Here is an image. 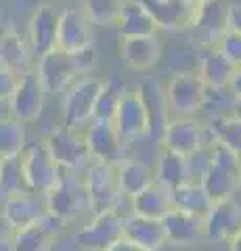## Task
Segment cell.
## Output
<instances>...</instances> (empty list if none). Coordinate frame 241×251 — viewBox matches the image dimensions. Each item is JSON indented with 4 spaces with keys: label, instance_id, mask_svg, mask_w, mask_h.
<instances>
[{
    "label": "cell",
    "instance_id": "obj_1",
    "mask_svg": "<svg viewBox=\"0 0 241 251\" xmlns=\"http://www.w3.org/2000/svg\"><path fill=\"white\" fill-rule=\"evenodd\" d=\"M241 174V157L220 143H212V155L206 172L201 174L199 182L206 188L208 197L216 201L231 199L233 193L239 188Z\"/></svg>",
    "mask_w": 241,
    "mask_h": 251
},
{
    "label": "cell",
    "instance_id": "obj_2",
    "mask_svg": "<svg viewBox=\"0 0 241 251\" xmlns=\"http://www.w3.org/2000/svg\"><path fill=\"white\" fill-rule=\"evenodd\" d=\"M44 205L46 211L63 218L67 224L74 222L84 209H90L86 180H80L72 170L61 168L57 182L44 193Z\"/></svg>",
    "mask_w": 241,
    "mask_h": 251
},
{
    "label": "cell",
    "instance_id": "obj_3",
    "mask_svg": "<svg viewBox=\"0 0 241 251\" xmlns=\"http://www.w3.org/2000/svg\"><path fill=\"white\" fill-rule=\"evenodd\" d=\"M86 191H88V207L92 216L111 211L122 197L120 182H118V166L111 163L90 161L86 168Z\"/></svg>",
    "mask_w": 241,
    "mask_h": 251
},
{
    "label": "cell",
    "instance_id": "obj_4",
    "mask_svg": "<svg viewBox=\"0 0 241 251\" xmlns=\"http://www.w3.org/2000/svg\"><path fill=\"white\" fill-rule=\"evenodd\" d=\"M170 111L176 117H193L206 105L208 86L201 80L199 74L193 72H178L170 77L166 86Z\"/></svg>",
    "mask_w": 241,
    "mask_h": 251
},
{
    "label": "cell",
    "instance_id": "obj_5",
    "mask_svg": "<svg viewBox=\"0 0 241 251\" xmlns=\"http://www.w3.org/2000/svg\"><path fill=\"white\" fill-rule=\"evenodd\" d=\"M103 88V80L95 75H84L69 86L63 99V126L78 130L86 122H92L99 92Z\"/></svg>",
    "mask_w": 241,
    "mask_h": 251
},
{
    "label": "cell",
    "instance_id": "obj_6",
    "mask_svg": "<svg viewBox=\"0 0 241 251\" xmlns=\"http://www.w3.org/2000/svg\"><path fill=\"white\" fill-rule=\"evenodd\" d=\"M44 140L49 145L53 157L63 170H86L92 161L86 136H80L78 130L67 128V126H57L44 134Z\"/></svg>",
    "mask_w": 241,
    "mask_h": 251
},
{
    "label": "cell",
    "instance_id": "obj_7",
    "mask_svg": "<svg viewBox=\"0 0 241 251\" xmlns=\"http://www.w3.org/2000/svg\"><path fill=\"white\" fill-rule=\"evenodd\" d=\"M21 161H23V172H26L29 191L46 193L57 182V178L61 174V166L55 161V157H53L44 138L27 143L26 151L21 153Z\"/></svg>",
    "mask_w": 241,
    "mask_h": 251
},
{
    "label": "cell",
    "instance_id": "obj_8",
    "mask_svg": "<svg viewBox=\"0 0 241 251\" xmlns=\"http://www.w3.org/2000/svg\"><path fill=\"white\" fill-rule=\"evenodd\" d=\"M136 92L141 94L147 117H149V134H147V138L155 145H161L164 134H166V128H168L170 120H172V117H170L172 111H170L166 88L161 86V82L158 80V77L147 75L138 82Z\"/></svg>",
    "mask_w": 241,
    "mask_h": 251
},
{
    "label": "cell",
    "instance_id": "obj_9",
    "mask_svg": "<svg viewBox=\"0 0 241 251\" xmlns=\"http://www.w3.org/2000/svg\"><path fill=\"white\" fill-rule=\"evenodd\" d=\"M124 222L126 220L115 209L97 214L86 226L76 232V243L86 251H107L124 237Z\"/></svg>",
    "mask_w": 241,
    "mask_h": 251
},
{
    "label": "cell",
    "instance_id": "obj_10",
    "mask_svg": "<svg viewBox=\"0 0 241 251\" xmlns=\"http://www.w3.org/2000/svg\"><path fill=\"white\" fill-rule=\"evenodd\" d=\"M36 74L40 77L46 94L67 92L69 86H72L78 80V75H80L72 52H65L61 49H55L53 52L38 59Z\"/></svg>",
    "mask_w": 241,
    "mask_h": 251
},
{
    "label": "cell",
    "instance_id": "obj_11",
    "mask_svg": "<svg viewBox=\"0 0 241 251\" xmlns=\"http://www.w3.org/2000/svg\"><path fill=\"white\" fill-rule=\"evenodd\" d=\"M229 0H206L201 6H197L195 19H193V29L197 31L199 42L210 49L218 46L222 36L231 29L229 25V13H231Z\"/></svg>",
    "mask_w": 241,
    "mask_h": 251
},
{
    "label": "cell",
    "instance_id": "obj_12",
    "mask_svg": "<svg viewBox=\"0 0 241 251\" xmlns=\"http://www.w3.org/2000/svg\"><path fill=\"white\" fill-rule=\"evenodd\" d=\"M44 97H46V90H44L38 74L27 72L26 75H21L17 90H15L13 97L9 99L13 117H17L23 124L36 122L38 117L42 115Z\"/></svg>",
    "mask_w": 241,
    "mask_h": 251
},
{
    "label": "cell",
    "instance_id": "obj_13",
    "mask_svg": "<svg viewBox=\"0 0 241 251\" xmlns=\"http://www.w3.org/2000/svg\"><path fill=\"white\" fill-rule=\"evenodd\" d=\"M113 126L124 140H136V138H145L149 134V117H147L143 99L136 92V88L130 92L128 90L124 92Z\"/></svg>",
    "mask_w": 241,
    "mask_h": 251
},
{
    "label": "cell",
    "instance_id": "obj_14",
    "mask_svg": "<svg viewBox=\"0 0 241 251\" xmlns=\"http://www.w3.org/2000/svg\"><path fill=\"white\" fill-rule=\"evenodd\" d=\"M61 13L51 4H40L29 17V42L38 59L57 49Z\"/></svg>",
    "mask_w": 241,
    "mask_h": 251
},
{
    "label": "cell",
    "instance_id": "obj_15",
    "mask_svg": "<svg viewBox=\"0 0 241 251\" xmlns=\"http://www.w3.org/2000/svg\"><path fill=\"white\" fill-rule=\"evenodd\" d=\"M84 136H86L92 161L111 163V166L122 163V147L126 140L115 130L113 122H90V128Z\"/></svg>",
    "mask_w": 241,
    "mask_h": 251
},
{
    "label": "cell",
    "instance_id": "obj_16",
    "mask_svg": "<svg viewBox=\"0 0 241 251\" xmlns=\"http://www.w3.org/2000/svg\"><path fill=\"white\" fill-rule=\"evenodd\" d=\"M206 132L201 128V124L193 117H174L170 120L161 147L172 149V151L181 153L185 157H193L204 149Z\"/></svg>",
    "mask_w": 241,
    "mask_h": 251
},
{
    "label": "cell",
    "instance_id": "obj_17",
    "mask_svg": "<svg viewBox=\"0 0 241 251\" xmlns=\"http://www.w3.org/2000/svg\"><path fill=\"white\" fill-rule=\"evenodd\" d=\"M241 232V205L235 199L212 203L206 216V239L210 241H233Z\"/></svg>",
    "mask_w": 241,
    "mask_h": 251
},
{
    "label": "cell",
    "instance_id": "obj_18",
    "mask_svg": "<svg viewBox=\"0 0 241 251\" xmlns=\"http://www.w3.org/2000/svg\"><path fill=\"white\" fill-rule=\"evenodd\" d=\"M88 46H95L92 44V21L88 19V15L76 9L61 11L57 49L65 52H78Z\"/></svg>",
    "mask_w": 241,
    "mask_h": 251
},
{
    "label": "cell",
    "instance_id": "obj_19",
    "mask_svg": "<svg viewBox=\"0 0 241 251\" xmlns=\"http://www.w3.org/2000/svg\"><path fill=\"white\" fill-rule=\"evenodd\" d=\"M138 2L151 13V17L158 21L161 29L168 31H181L185 27H191L197 11L187 0H138Z\"/></svg>",
    "mask_w": 241,
    "mask_h": 251
},
{
    "label": "cell",
    "instance_id": "obj_20",
    "mask_svg": "<svg viewBox=\"0 0 241 251\" xmlns=\"http://www.w3.org/2000/svg\"><path fill=\"white\" fill-rule=\"evenodd\" d=\"M164 228H166V237L170 245L185 247L206 237V218L187 214V211L174 207L164 218Z\"/></svg>",
    "mask_w": 241,
    "mask_h": 251
},
{
    "label": "cell",
    "instance_id": "obj_21",
    "mask_svg": "<svg viewBox=\"0 0 241 251\" xmlns=\"http://www.w3.org/2000/svg\"><path fill=\"white\" fill-rule=\"evenodd\" d=\"M122 59L132 72H149L161 59V44L155 36L122 38Z\"/></svg>",
    "mask_w": 241,
    "mask_h": 251
},
{
    "label": "cell",
    "instance_id": "obj_22",
    "mask_svg": "<svg viewBox=\"0 0 241 251\" xmlns=\"http://www.w3.org/2000/svg\"><path fill=\"white\" fill-rule=\"evenodd\" d=\"M124 237L130 239L132 243L141 245L147 251H160L168 245L164 220H155L147 216L132 214L124 222Z\"/></svg>",
    "mask_w": 241,
    "mask_h": 251
},
{
    "label": "cell",
    "instance_id": "obj_23",
    "mask_svg": "<svg viewBox=\"0 0 241 251\" xmlns=\"http://www.w3.org/2000/svg\"><path fill=\"white\" fill-rule=\"evenodd\" d=\"M29 193L32 191L2 199V222L11 232L27 228L44 216L46 209H42V205Z\"/></svg>",
    "mask_w": 241,
    "mask_h": 251
},
{
    "label": "cell",
    "instance_id": "obj_24",
    "mask_svg": "<svg viewBox=\"0 0 241 251\" xmlns=\"http://www.w3.org/2000/svg\"><path fill=\"white\" fill-rule=\"evenodd\" d=\"M199 75L201 80L206 82L208 88L212 90H224L227 86H231L233 77H235L237 72V65L224 57L222 50L218 46H210V49H204L199 57Z\"/></svg>",
    "mask_w": 241,
    "mask_h": 251
},
{
    "label": "cell",
    "instance_id": "obj_25",
    "mask_svg": "<svg viewBox=\"0 0 241 251\" xmlns=\"http://www.w3.org/2000/svg\"><path fill=\"white\" fill-rule=\"evenodd\" d=\"M193 170H191V159L181 153L172 151V149L161 147L158 155V166H155V180L164 184L170 191L191 182Z\"/></svg>",
    "mask_w": 241,
    "mask_h": 251
},
{
    "label": "cell",
    "instance_id": "obj_26",
    "mask_svg": "<svg viewBox=\"0 0 241 251\" xmlns=\"http://www.w3.org/2000/svg\"><path fill=\"white\" fill-rule=\"evenodd\" d=\"M118 34L122 38L130 36H155L160 29L158 21L151 17V13L138 2V0H124V9L115 21Z\"/></svg>",
    "mask_w": 241,
    "mask_h": 251
},
{
    "label": "cell",
    "instance_id": "obj_27",
    "mask_svg": "<svg viewBox=\"0 0 241 251\" xmlns=\"http://www.w3.org/2000/svg\"><path fill=\"white\" fill-rule=\"evenodd\" d=\"M118 182L122 195L134 199L145 188H149L155 182V174L151 166L141 159H124L118 166Z\"/></svg>",
    "mask_w": 241,
    "mask_h": 251
},
{
    "label": "cell",
    "instance_id": "obj_28",
    "mask_svg": "<svg viewBox=\"0 0 241 251\" xmlns=\"http://www.w3.org/2000/svg\"><path fill=\"white\" fill-rule=\"evenodd\" d=\"M132 203H134V214L155 218V220H164L174 209L172 191L166 188L164 184H160L158 180L149 188H145L141 195H136Z\"/></svg>",
    "mask_w": 241,
    "mask_h": 251
},
{
    "label": "cell",
    "instance_id": "obj_29",
    "mask_svg": "<svg viewBox=\"0 0 241 251\" xmlns=\"http://www.w3.org/2000/svg\"><path fill=\"white\" fill-rule=\"evenodd\" d=\"M0 67H6L19 75L29 72V50L19 31L6 29L0 38Z\"/></svg>",
    "mask_w": 241,
    "mask_h": 251
},
{
    "label": "cell",
    "instance_id": "obj_30",
    "mask_svg": "<svg viewBox=\"0 0 241 251\" xmlns=\"http://www.w3.org/2000/svg\"><path fill=\"white\" fill-rule=\"evenodd\" d=\"M172 203L176 209H183L187 214H195V216H208V211L212 209V199L208 197L206 188L201 186V182H187L183 186H178L172 191Z\"/></svg>",
    "mask_w": 241,
    "mask_h": 251
},
{
    "label": "cell",
    "instance_id": "obj_31",
    "mask_svg": "<svg viewBox=\"0 0 241 251\" xmlns=\"http://www.w3.org/2000/svg\"><path fill=\"white\" fill-rule=\"evenodd\" d=\"M124 92H126V86H124V82L118 75L107 77L103 82V88L99 92L95 113H92V122H113Z\"/></svg>",
    "mask_w": 241,
    "mask_h": 251
},
{
    "label": "cell",
    "instance_id": "obj_32",
    "mask_svg": "<svg viewBox=\"0 0 241 251\" xmlns=\"http://www.w3.org/2000/svg\"><path fill=\"white\" fill-rule=\"evenodd\" d=\"M208 134L214 143L229 147L241 157V120L235 115H216L208 124Z\"/></svg>",
    "mask_w": 241,
    "mask_h": 251
},
{
    "label": "cell",
    "instance_id": "obj_33",
    "mask_svg": "<svg viewBox=\"0 0 241 251\" xmlns=\"http://www.w3.org/2000/svg\"><path fill=\"white\" fill-rule=\"evenodd\" d=\"M57 237L44 228L38 220L36 224L27 226V228L15 230L11 237V251H51L53 241Z\"/></svg>",
    "mask_w": 241,
    "mask_h": 251
},
{
    "label": "cell",
    "instance_id": "obj_34",
    "mask_svg": "<svg viewBox=\"0 0 241 251\" xmlns=\"http://www.w3.org/2000/svg\"><path fill=\"white\" fill-rule=\"evenodd\" d=\"M26 126L17 117H6L0 124V155L6 157H21L26 151Z\"/></svg>",
    "mask_w": 241,
    "mask_h": 251
},
{
    "label": "cell",
    "instance_id": "obj_35",
    "mask_svg": "<svg viewBox=\"0 0 241 251\" xmlns=\"http://www.w3.org/2000/svg\"><path fill=\"white\" fill-rule=\"evenodd\" d=\"M0 188H2V199L29 191L21 157L2 159V163H0Z\"/></svg>",
    "mask_w": 241,
    "mask_h": 251
},
{
    "label": "cell",
    "instance_id": "obj_36",
    "mask_svg": "<svg viewBox=\"0 0 241 251\" xmlns=\"http://www.w3.org/2000/svg\"><path fill=\"white\" fill-rule=\"evenodd\" d=\"M84 13L88 15L92 25H115L124 9V0H82Z\"/></svg>",
    "mask_w": 241,
    "mask_h": 251
},
{
    "label": "cell",
    "instance_id": "obj_37",
    "mask_svg": "<svg viewBox=\"0 0 241 251\" xmlns=\"http://www.w3.org/2000/svg\"><path fill=\"white\" fill-rule=\"evenodd\" d=\"M218 49L222 50V54L233 63V65H237V67L241 65V34L239 31L229 29L227 34L222 36Z\"/></svg>",
    "mask_w": 241,
    "mask_h": 251
},
{
    "label": "cell",
    "instance_id": "obj_38",
    "mask_svg": "<svg viewBox=\"0 0 241 251\" xmlns=\"http://www.w3.org/2000/svg\"><path fill=\"white\" fill-rule=\"evenodd\" d=\"M19 82H21L19 74H15L6 67H0V97H2V100H9L13 97V92L17 90Z\"/></svg>",
    "mask_w": 241,
    "mask_h": 251
},
{
    "label": "cell",
    "instance_id": "obj_39",
    "mask_svg": "<svg viewBox=\"0 0 241 251\" xmlns=\"http://www.w3.org/2000/svg\"><path fill=\"white\" fill-rule=\"evenodd\" d=\"M72 57L76 61V67H78V72H80V75L92 72L95 65H97V50H95V46H88V49H84V50L72 52Z\"/></svg>",
    "mask_w": 241,
    "mask_h": 251
},
{
    "label": "cell",
    "instance_id": "obj_40",
    "mask_svg": "<svg viewBox=\"0 0 241 251\" xmlns=\"http://www.w3.org/2000/svg\"><path fill=\"white\" fill-rule=\"evenodd\" d=\"M107 251H147V249H143L141 245H136V243H132L126 237H122L118 243H113V245L107 249Z\"/></svg>",
    "mask_w": 241,
    "mask_h": 251
},
{
    "label": "cell",
    "instance_id": "obj_41",
    "mask_svg": "<svg viewBox=\"0 0 241 251\" xmlns=\"http://www.w3.org/2000/svg\"><path fill=\"white\" fill-rule=\"evenodd\" d=\"M229 25L231 29H235L241 34V4H233L229 13Z\"/></svg>",
    "mask_w": 241,
    "mask_h": 251
},
{
    "label": "cell",
    "instance_id": "obj_42",
    "mask_svg": "<svg viewBox=\"0 0 241 251\" xmlns=\"http://www.w3.org/2000/svg\"><path fill=\"white\" fill-rule=\"evenodd\" d=\"M231 90H233L235 97H241V65L237 67L235 77H233V82H231Z\"/></svg>",
    "mask_w": 241,
    "mask_h": 251
},
{
    "label": "cell",
    "instance_id": "obj_43",
    "mask_svg": "<svg viewBox=\"0 0 241 251\" xmlns=\"http://www.w3.org/2000/svg\"><path fill=\"white\" fill-rule=\"evenodd\" d=\"M233 115L241 120V97H235V103H233Z\"/></svg>",
    "mask_w": 241,
    "mask_h": 251
},
{
    "label": "cell",
    "instance_id": "obj_44",
    "mask_svg": "<svg viewBox=\"0 0 241 251\" xmlns=\"http://www.w3.org/2000/svg\"><path fill=\"white\" fill-rule=\"evenodd\" d=\"M231 251H241V232L231 241Z\"/></svg>",
    "mask_w": 241,
    "mask_h": 251
},
{
    "label": "cell",
    "instance_id": "obj_45",
    "mask_svg": "<svg viewBox=\"0 0 241 251\" xmlns=\"http://www.w3.org/2000/svg\"><path fill=\"white\" fill-rule=\"evenodd\" d=\"M187 2H189V4H193V6H195V9H197V6H201V4L206 2V0H187Z\"/></svg>",
    "mask_w": 241,
    "mask_h": 251
},
{
    "label": "cell",
    "instance_id": "obj_46",
    "mask_svg": "<svg viewBox=\"0 0 241 251\" xmlns=\"http://www.w3.org/2000/svg\"><path fill=\"white\" fill-rule=\"evenodd\" d=\"M239 188H241V174H239Z\"/></svg>",
    "mask_w": 241,
    "mask_h": 251
}]
</instances>
